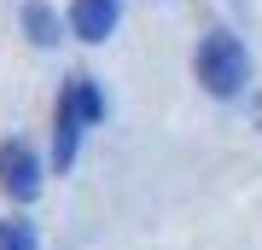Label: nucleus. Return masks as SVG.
Listing matches in <instances>:
<instances>
[{
  "instance_id": "1",
  "label": "nucleus",
  "mask_w": 262,
  "mask_h": 250,
  "mask_svg": "<svg viewBox=\"0 0 262 250\" xmlns=\"http://www.w3.org/2000/svg\"><path fill=\"white\" fill-rule=\"evenodd\" d=\"M198 82H204V93H215V99H233V93L251 82V53H245V41L227 35V29H210V35L198 41Z\"/></svg>"
},
{
  "instance_id": "2",
  "label": "nucleus",
  "mask_w": 262,
  "mask_h": 250,
  "mask_svg": "<svg viewBox=\"0 0 262 250\" xmlns=\"http://www.w3.org/2000/svg\"><path fill=\"white\" fill-rule=\"evenodd\" d=\"M105 117V99L88 76H70V87L58 93V128H53V163L70 169L76 163V146H82V128H94Z\"/></svg>"
},
{
  "instance_id": "3",
  "label": "nucleus",
  "mask_w": 262,
  "mask_h": 250,
  "mask_svg": "<svg viewBox=\"0 0 262 250\" xmlns=\"http://www.w3.org/2000/svg\"><path fill=\"white\" fill-rule=\"evenodd\" d=\"M0 186H6V198H18V204H29V198L41 192V163H35V151H29L24 140H6V146H0Z\"/></svg>"
},
{
  "instance_id": "4",
  "label": "nucleus",
  "mask_w": 262,
  "mask_h": 250,
  "mask_svg": "<svg viewBox=\"0 0 262 250\" xmlns=\"http://www.w3.org/2000/svg\"><path fill=\"white\" fill-rule=\"evenodd\" d=\"M70 29L82 41H105L117 29V0H76L70 6Z\"/></svg>"
},
{
  "instance_id": "5",
  "label": "nucleus",
  "mask_w": 262,
  "mask_h": 250,
  "mask_svg": "<svg viewBox=\"0 0 262 250\" xmlns=\"http://www.w3.org/2000/svg\"><path fill=\"white\" fill-rule=\"evenodd\" d=\"M24 29H29V41H35V47H53V41H58V18L41 6V0H29V6H24Z\"/></svg>"
},
{
  "instance_id": "6",
  "label": "nucleus",
  "mask_w": 262,
  "mask_h": 250,
  "mask_svg": "<svg viewBox=\"0 0 262 250\" xmlns=\"http://www.w3.org/2000/svg\"><path fill=\"white\" fill-rule=\"evenodd\" d=\"M0 250H41V239H35V221H24V215L0 221Z\"/></svg>"
}]
</instances>
